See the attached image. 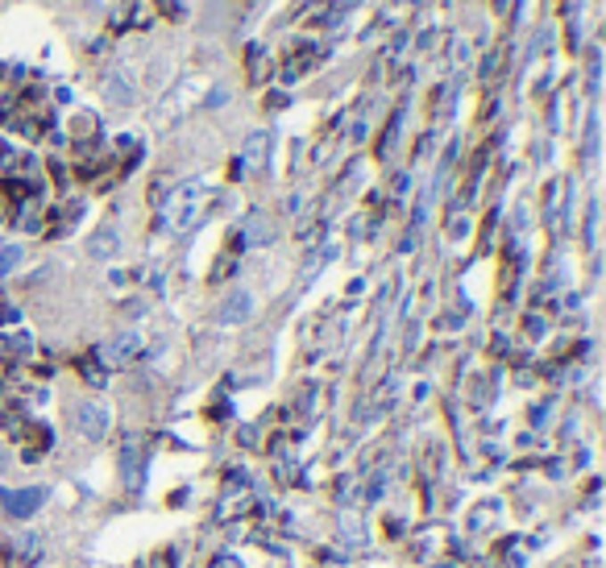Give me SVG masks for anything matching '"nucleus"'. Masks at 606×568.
I'll return each mask as SVG.
<instances>
[{"mask_svg": "<svg viewBox=\"0 0 606 568\" xmlns=\"http://www.w3.org/2000/svg\"><path fill=\"white\" fill-rule=\"evenodd\" d=\"M125 87H129L125 79H109V84H104V92H109L117 104H129V92H125Z\"/></svg>", "mask_w": 606, "mask_h": 568, "instance_id": "9d476101", "label": "nucleus"}, {"mask_svg": "<svg viewBox=\"0 0 606 568\" xmlns=\"http://www.w3.org/2000/svg\"><path fill=\"white\" fill-rule=\"evenodd\" d=\"M71 424H75V432L84 435V440H104V435H109V427H112L109 402H96V399L79 402V407L71 411Z\"/></svg>", "mask_w": 606, "mask_h": 568, "instance_id": "f03ea898", "label": "nucleus"}, {"mask_svg": "<svg viewBox=\"0 0 606 568\" xmlns=\"http://www.w3.org/2000/svg\"><path fill=\"white\" fill-rule=\"evenodd\" d=\"M42 507V490H4V510L12 519H29Z\"/></svg>", "mask_w": 606, "mask_h": 568, "instance_id": "39448f33", "label": "nucleus"}, {"mask_svg": "<svg viewBox=\"0 0 606 568\" xmlns=\"http://www.w3.org/2000/svg\"><path fill=\"white\" fill-rule=\"evenodd\" d=\"M21 245H12V241H0V282H4V279H9V274H12V270H17V266H21Z\"/></svg>", "mask_w": 606, "mask_h": 568, "instance_id": "0eeeda50", "label": "nucleus"}, {"mask_svg": "<svg viewBox=\"0 0 606 568\" xmlns=\"http://www.w3.org/2000/svg\"><path fill=\"white\" fill-rule=\"evenodd\" d=\"M92 254H96V257L117 254V232H112V229H100V232H96V241H92Z\"/></svg>", "mask_w": 606, "mask_h": 568, "instance_id": "1a4fd4ad", "label": "nucleus"}, {"mask_svg": "<svg viewBox=\"0 0 606 568\" xmlns=\"http://www.w3.org/2000/svg\"><path fill=\"white\" fill-rule=\"evenodd\" d=\"M266 154H270V134H250L242 145V162H237V166L258 174V170L266 166Z\"/></svg>", "mask_w": 606, "mask_h": 568, "instance_id": "20e7f679", "label": "nucleus"}, {"mask_svg": "<svg viewBox=\"0 0 606 568\" xmlns=\"http://www.w3.org/2000/svg\"><path fill=\"white\" fill-rule=\"evenodd\" d=\"M204 204H208V183L204 179L179 183V187L167 195V204H162V224H167L170 232L195 229L200 216H204Z\"/></svg>", "mask_w": 606, "mask_h": 568, "instance_id": "f257e3e1", "label": "nucleus"}, {"mask_svg": "<svg viewBox=\"0 0 606 568\" xmlns=\"http://www.w3.org/2000/svg\"><path fill=\"white\" fill-rule=\"evenodd\" d=\"M250 315H254V295H250V290H233L229 299L220 303L217 320L220 324H242V320H250Z\"/></svg>", "mask_w": 606, "mask_h": 568, "instance_id": "7ed1b4c3", "label": "nucleus"}, {"mask_svg": "<svg viewBox=\"0 0 606 568\" xmlns=\"http://www.w3.org/2000/svg\"><path fill=\"white\" fill-rule=\"evenodd\" d=\"M262 241H270L266 220H262V216H250V220H245V232H242V245H262Z\"/></svg>", "mask_w": 606, "mask_h": 568, "instance_id": "6e6552de", "label": "nucleus"}, {"mask_svg": "<svg viewBox=\"0 0 606 568\" xmlns=\"http://www.w3.org/2000/svg\"><path fill=\"white\" fill-rule=\"evenodd\" d=\"M137 349H142V340H137L134 332H125V337L109 340V349H104V361H109V365H125Z\"/></svg>", "mask_w": 606, "mask_h": 568, "instance_id": "423d86ee", "label": "nucleus"}]
</instances>
